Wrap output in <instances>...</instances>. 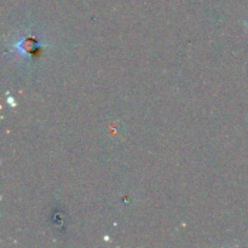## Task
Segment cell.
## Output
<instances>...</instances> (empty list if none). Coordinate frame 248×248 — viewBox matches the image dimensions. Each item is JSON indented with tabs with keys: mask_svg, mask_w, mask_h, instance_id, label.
Returning a JSON list of instances; mask_svg holds the SVG:
<instances>
[{
	"mask_svg": "<svg viewBox=\"0 0 248 248\" xmlns=\"http://www.w3.org/2000/svg\"><path fill=\"white\" fill-rule=\"evenodd\" d=\"M246 24H247V28H248V19H247V22H246Z\"/></svg>",
	"mask_w": 248,
	"mask_h": 248,
	"instance_id": "obj_1",
	"label": "cell"
}]
</instances>
